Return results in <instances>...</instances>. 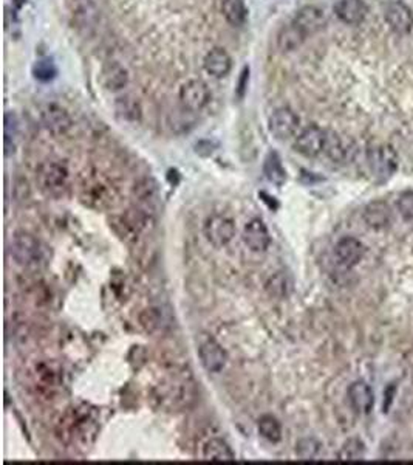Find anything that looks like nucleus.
I'll use <instances>...</instances> for the list:
<instances>
[{
  "instance_id": "obj_1",
  "label": "nucleus",
  "mask_w": 413,
  "mask_h": 465,
  "mask_svg": "<svg viewBox=\"0 0 413 465\" xmlns=\"http://www.w3.org/2000/svg\"><path fill=\"white\" fill-rule=\"evenodd\" d=\"M10 255L14 259L17 265L22 267H30L40 261L42 249L39 240L33 234L27 231H17L11 238L10 242Z\"/></svg>"
},
{
  "instance_id": "obj_2",
  "label": "nucleus",
  "mask_w": 413,
  "mask_h": 465,
  "mask_svg": "<svg viewBox=\"0 0 413 465\" xmlns=\"http://www.w3.org/2000/svg\"><path fill=\"white\" fill-rule=\"evenodd\" d=\"M367 163L379 182H387L397 172L398 157L390 146H373L367 150Z\"/></svg>"
},
{
  "instance_id": "obj_3",
  "label": "nucleus",
  "mask_w": 413,
  "mask_h": 465,
  "mask_svg": "<svg viewBox=\"0 0 413 465\" xmlns=\"http://www.w3.org/2000/svg\"><path fill=\"white\" fill-rule=\"evenodd\" d=\"M299 124L300 120L294 111H291L290 107H279L270 115L268 131L276 140L285 141L296 135Z\"/></svg>"
},
{
  "instance_id": "obj_4",
  "label": "nucleus",
  "mask_w": 413,
  "mask_h": 465,
  "mask_svg": "<svg viewBox=\"0 0 413 465\" xmlns=\"http://www.w3.org/2000/svg\"><path fill=\"white\" fill-rule=\"evenodd\" d=\"M203 231L206 239L212 245L217 247V249H222V247L228 245L235 236V222L228 216H211L204 223Z\"/></svg>"
},
{
  "instance_id": "obj_5",
  "label": "nucleus",
  "mask_w": 413,
  "mask_h": 465,
  "mask_svg": "<svg viewBox=\"0 0 413 465\" xmlns=\"http://www.w3.org/2000/svg\"><path fill=\"white\" fill-rule=\"evenodd\" d=\"M325 141H327V131L316 124H309L305 129H302L300 134L296 137L294 149L303 157L314 159V157L324 152Z\"/></svg>"
},
{
  "instance_id": "obj_6",
  "label": "nucleus",
  "mask_w": 413,
  "mask_h": 465,
  "mask_svg": "<svg viewBox=\"0 0 413 465\" xmlns=\"http://www.w3.org/2000/svg\"><path fill=\"white\" fill-rule=\"evenodd\" d=\"M39 118L44 129L54 137L67 134L71 128L70 113L67 112V109L59 104H54V102H48V104L42 106Z\"/></svg>"
},
{
  "instance_id": "obj_7",
  "label": "nucleus",
  "mask_w": 413,
  "mask_h": 465,
  "mask_svg": "<svg viewBox=\"0 0 413 465\" xmlns=\"http://www.w3.org/2000/svg\"><path fill=\"white\" fill-rule=\"evenodd\" d=\"M178 98L181 106L189 112H200L208 106L211 92L202 80H189L180 87Z\"/></svg>"
},
{
  "instance_id": "obj_8",
  "label": "nucleus",
  "mask_w": 413,
  "mask_h": 465,
  "mask_svg": "<svg viewBox=\"0 0 413 465\" xmlns=\"http://www.w3.org/2000/svg\"><path fill=\"white\" fill-rule=\"evenodd\" d=\"M386 22L394 34L407 36L413 30V13L403 0H392L386 7Z\"/></svg>"
},
{
  "instance_id": "obj_9",
  "label": "nucleus",
  "mask_w": 413,
  "mask_h": 465,
  "mask_svg": "<svg viewBox=\"0 0 413 465\" xmlns=\"http://www.w3.org/2000/svg\"><path fill=\"white\" fill-rule=\"evenodd\" d=\"M198 357L206 371L220 372L228 361L226 351L214 338H204L198 346Z\"/></svg>"
},
{
  "instance_id": "obj_10",
  "label": "nucleus",
  "mask_w": 413,
  "mask_h": 465,
  "mask_svg": "<svg viewBox=\"0 0 413 465\" xmlns=\"http://www.w3.org/2000/svg\"><path fill=\"white\" fill-rule=\"evenodd\" d=\"M38 180L42 190L54 194V192H59L65 186L67 180H69V171L60 163L47 161L39 168Z\"/></svg>"
},
{
  "instance_id": "obj_11",
  "label": "nucleus",
  "mask_w": 413,
  "mask_h": 465,
  "mask_svg": "<svg viewBox=\"0 0 413 465\" xmlns=\"http://www.w3.org/2000/svg\"><path fill=\"white\" fill-rule=\"evenodd\" d=\"M307 36L319 33L327 25V16L324 10L316 7V5H307V7L297 11L293 21Z\"/></svg>"
},
{
  "instance_id": "obj_12",
  "label": "nucleus",
  "mask_w": 413,
  "mask_h": 465,
  "mask_svg": "<svg viewBox=\"0 0 413 465\" xmlns=\"http://www.w3.org/2000/svg\"><path fill=\"white\" fill-rule=\"evenodd\" d=\"M243 242L251 251L262 253L271 244V236L262 219H252L243 229Z\"/></svg>"
},
{
  "instance_id": "obj_13",
  "label": "nucleus",
  "mask_w": 413,
  "mask_h": 465,
  "mask_svg": "<svg viewBox=\"0 0 413 465\" xmlns=\"http://www.w3.org/2000/svg\"><path fill=\"white\" fill-rule=\"evenodd\" d=\"M203 69L209 76L220 80V78L228 76L231 70H233V58L224 48L215 47L206 53L203 59Z\"/></svg>"
},
{
  "instance_id": "obj_14",
  "label": "nucleus",
  "mask_w": 413,
  "mask_h": 465,
  "mask_svg": "<svg viewBox=\"0 0 413 465\" xmlns=\"http://www.w3.org/2000/svg\"><path fill=\"white\" fill-rule=\"evenodd\" d=\"M364 256V245L356 238H342L335 245V258L339 265L345 269H353L361 262Z\"/></svg>"
},
{
  "instance_id": "obj_15",
  "label": "nucleus",
  "mask_w": 413,
  "mask_h": 465,
  "mask_svg": "<svg viewBox=\"0 0 413 465\" xmlns=\"http://www.w3.org/2000/svg\"><path fill=\"white\" fill-rule=\"evenodd\" d=\"M362 219L370 229H375V231L386 229L392 223L390 205L384 201L370 202L362 211Z\"/></svg>"
},
{
  "instance_id": "obj_16",
  "label": "nucleus",
  "mask_w": 413,
  "mask_h": 465,
  "mask_svg": "<svg viewBox=\"0 0 413 465\" xmlns=\"http://www.w3.org/2000/svg\"><path fill=\"white\" fill-rule=\"evenodd\" d=\"M347 394L351 408H353L356 413L368 414L373 409L375 394L372 388H370L366 382H362V380H357V382L351 383Z\"/></svg>"
},
{
  "instance_id": "obj_17",
  "label": "nucleus",
  "mask_w": 413,
  "mask_h": 465,
  "mask_svg": "<svg viewBox=\"0 0 413 465\" xmlns=\"http://www.w3.org/2000/svg\"><path fill=\"white\" fill-rule=\"evenodd\" d=\"M367 5L364 0H339L335 5L338 19L347 25H357L367 16Z\"/></svg>"
},
{
  "instance_id": "obj_18",
  "label": "nucleus",
  "mask_w": 413,
  "mask_h": 465,
  "mask_svg": "<svg viewBox=\"0 0 413 465\" xmlns=\"http://www.w3.org/2000/svg\"><path fill=\"white\" fill-rule=\"evenodd\" d=\"M101 82L110 92L124 90L129 84V71L119 63H108L101 70Z\"/></svg>"
},
{
  "instance_id": "obj_19",
  "label": "nucleus",
  "mask_w": 413,
  "mask_h": 465,
  "mask_svg": "<svg viewBox=\"0 0 413 465\" xmlns=\"http://www.w3.org/2000/svg\"><path fill=\"white\" fill-rule=\"evenodd\" d=\"M308 36L302 32V30L296 25L294 22H291L290 25L283 27L277 34V47L279 50L283 53L296 52L297 48L305 42Z\"/></svg>"
},
{
  "instance_id": "obj_20",
  "label": "nucleus",
  "mask_w": 413,
  "mask_h": 465,
  "mask_svg": "<svg viewBox=\"0 0 413 465\" xmlns=\"http://www.w3.org/2000/svg\"><path fill=\"white\" fill-rule=\"evenodd\" d=\"M71 13L79 27L88 28L93 27L98 17V10H96V0H70Z\"/></svg>"
},
{
  "instance_id": "obj_21",
  "label": "nucleus",
  "mask_w": 413,
  "mask_h": 465,
  "mask_svg": "<svg viewBox=\"0 0 413 465\" xmlns=\"http://www.w3.org/2000/svg\"><path fill=\"white\" fill-rule=\"evenodd\" d=\"M115 111H117V115L121 120L129 123H138L143 117L141 102L132 95L119 96V98L115 101Z\"/></svg>"
},
{
  "instance_id": "obj_22",
  "label": "nucleus",
  "mask_w": 413,
  "mask_h": 465,
  "mask_svg": "<svg viewBox=\"0 0 413 465\" xmlns=\"http://www.w3.org/2000/svg\"><path fill=\"white\" fill-rule=\"evenodd\" d=\"M203 457L206 461L212 462H233L235 461V455L228 442H224L223 439L214 438L208 440L203 446Z\"/></svg>"
},
{
  "instance_id": "obj_23",
  "label": "nucleus",
  "mask_w": 413,
  "mask_h": 465,
  "mask_svg": "<svg viewBox=\"0 0 413 465\" xmlns=\"http://www.w3.org/2000/svg\"><path fill=\"white\" fill-rule=\"evenodd\" d=\"M21 135V122L14 112L5 113V155H11L16 152L17 140Z\"/></svg>"
},
{
  "instance_id": "obj_24",
  "label": "nucleus",
  "mask_w": 413,
  "mask_h": 465,
  "mask_svg": "<svg viewBox=\"0 0 413 465\" xmlns=\"http://www.w3.org/2000/svg\"><path fill=\"white\" fill-rule=\"evenodd\" d=\"M222 14L233 27H241L246 22L248 10L243 0H222Z\"/></svg>"
},
{
  "instance_id": "obj_25",
  "label": "nucleus",
  "mask_w": 413,
  "mask_h": 465,
  "mask_svg": "<svg viewBox=\"0 0 413 465\" xmlns=\"http://www.w3.org/2000/svg\"><path fill=\"white\" fill-rule=\"evenodd\" d=\"M263 172H265V177L268 179L271 183H274L276 186H282L285 182H287V171H285L281 157H279L277 152H270L268 155H266Z\"/></svg>"
},
{
  "instance_id": "obj_26",
  "label": "nucleus",
  "mask_w": 413,
  "mask_h": 465,
  "mask_svg": "<svg viewBox=\"0 0 413 465\" xmlns=\"http://www.w3.org/2000/svg\"><path fill=\"white\" fill-rule=\"evenodd\" d=\"M257 428L260 436L265 438L266 440H270L272 444L281 442L282 439V427L279 424V420L274 418V416L265 414L257 422Z\"/></svg>"
},
{
  "instance_id": "obj_27",
  "label": "nucleus",
  "mask_w": 413,
  "mask_h": 465,
  "mask_svg": "<svg viewBox=\"0 0 413 465\" xmlns=\"http://www.w3.org/2000/svg\"><path fill=\"white\" fill-rule=\"evenodd\" d=\"M266 290L274 298H287L291 290V281L285 271H277L266 282Z\"/></svg>"
},
{
  "instance_id": "obj_28",
  "label": "nucleus",
  "mask_w": 413,
  "mask_h": 465,
  "mask_svg": "<svg viewBox=\"0 0 413 465\" xmlns=\"http://www.w3.org/2000/svg\"><path fill=\"white\" fill-rule=\"evenodd\" d=\"M324 154L331 161H336V163L344 161L345 157H347V149H345L342 140L339 138V135L335 134V132H327V141H325Z\"/></svg>"
},
{
  "instance_id": "obj_29",
  "label": "nucleus",
  "mask_w": 413,
  "mask_h": 465,
  "mask_svg": "<svg viewBox=\"0 0 413 465\" xmlns=\"http://www.w3.org/2000/svg\"><path fill=\"white\" fill-rule=\"evenodd\" d=\"M366 456V445L359 439H349L347 442L342 445L341 451H339V459L341 461H359Z\"/></svg>"
},
{
  "instance_id": "obj_30",
  "label": "nucleus",
  "mask_w": 413,
  "mask_h": 465,
  "mask_svg": "<svg viewBox=\"0 0 413 465\" xmlns=\"http://www.w3.org/2000/svg\"><path fill=\"white\" fill-rule=\"evenodd\" d=\"M56 73H58L56 67H54V64L51 61H48V59H40V61L33 65V75L36 80L40 82H48L54 80Z\"/></svg>"
},
{
  "instance_id": "obj_31",
  "label": "nucleus",
  "mask_w": 413,
  "mask_h": 465,
  "mask_svg": "<svg viewBox=\"0 0 413 465\" xmlns=\"http://www.w3.org/2000/svg\"><path fill=\"white\" fill-rule=\"evenodd\" d=\"M398 209L405 220H413V191H404L399 196Z\"/></svg>"
},
{
  "instance_id": "obj_32",
  "label": "nucleus",
  "mask_w": 413,
  "mask_h": 465,
  "mask_svg": "<svg viewBox=\"0 0 413 465\" xmlns=\"http://www.w3.org/2000/svg\"><path fill=\"white\" fill-rule=\"evenodd\" d=\"M320 450L319 442H316L314 439H303L299 442V446H297V451L303 459H313L316 457Z\"/></svg>"
},
{
  "instance_id": "obj_33",
  "label": "nucleus",
  "mask_w": 413,
  "mask_h": 465,
  "mask_svg": "<svg viewBox=\"0 0 413 465\" xmlns=\"http://www.w3.org/2000/svg\"><path fill=\"white\" fill-rule=\"evenodd\" d=\"M248 81H250V69L245 67L241 71V76L239 80V96L241 98L243 95H245V90L248 87Z\"/></svg>"
}]
</instances>
